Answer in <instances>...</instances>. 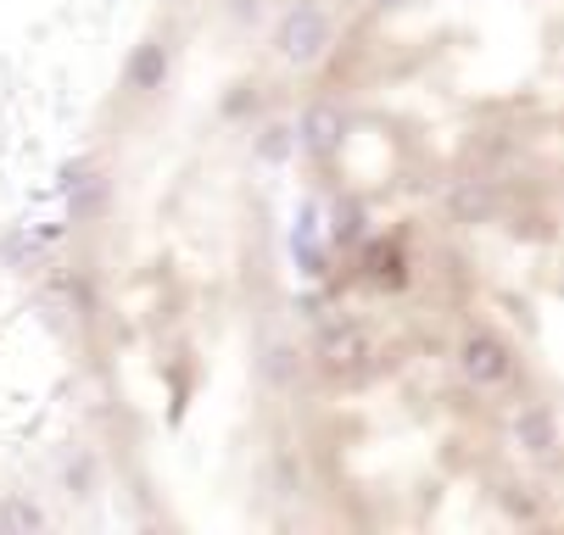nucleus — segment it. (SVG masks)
I'll list each match as a JSON object with an SVG mask.
<instances>
[{
	"mask_svg": "<svg viewBox=\"0 0 564 535\" xmlns=\"http://www.w3.org/2000/svg\"><path fill=\"white\" fill-rule=\"evenodd\" d=\"M319 363H324V374H336L341 385H358V379H369L374 368H381V352H374V340L352 318H341V324H324Z\"/></svg>",
	"mask_w": 564,
	"mask_h": 535,
	"instance_id": "f257e3e1",
	"label": "nucleus"
},
{
	"mask_svg": "<svg viewBox=\"0 0 564 535\" xmlns=\"http://www.w3.org/2000/svg\"><path fill=\"white\" fill-rule=\"evenodd\" d=\"M274 45H279V57H291V62H313L324 45H331V17L319 7H297V12H286V23H279Z\"/></svg>",
	"mask_w": 564,
	"mask_h": 535,
	"instance_id": "f03ea898",
	"label": "nucleus"
},
{
	"mask_svg": "<svg viewBox=\"0 0 564 535\" xmlns=\"http://www.w3.org/2000/svg\"><path fill=\"white\" fill-rule=\"evenodd\" d=\"M458 368L476 385H503L508 368H514V357H508V346H503L497 335H469L464 352H458Z\"/></svg>",
	"mask_w": 564,
	"mask_h": 535,
	"instance_id": "7ed1b4c3",
	"label": "nucleus"
},
{
	"mask_svg": "<svg viewBox=\"0 0 564 535\" xmlns=\"http://www.w3.org/2000/svg\"><path fill=\"white\" fill-rule=\"evenodd\" d=\"M514 441H520L526 452H537V458H548V452L559 447V429H553V413H548V408H526L520 418H514Z\"/></svg>",
	"mask_w": 564,
	"mask_h": 535,
	"instance_id": "20e7f679",
	"label": "nucleus"
},
{
	"mask_svg": "<svg viewBox=\"0 0 564 535\" xmlns=\"http://www.w3.org/2000/svg\"><path fill=\"white\" fill-rule=\"evenodd\" d=\"M163 78H168V51L152 39V45H140L134 51V62H129V89H163Z\"/></svg>",
	"mask_w": 564,
	"mask_h": 535,
	"instance_id": "39448f33",
	"label": "nucleus"
},
{
	"mask_svg": "<svg viewBox=\"0 0 564 535\" xmlns=\"http://www.w3.org/2000/svg\"><path fill=\"white\" fill-rule=\"evenodd\" d=\"M302 139H308V151H331V145L341 139V112L336 107H313L302 118Z\"/></svg>",
	"mask_w": 564,
	"mask_h": 535,
	"instance_id": "423d86ee",
	"label": "nucleus"
},
{
	"mask_svg": "<svg viewBox=\"0 0 564 535\" xmlns=\"http://www.w3.org/2000/svg\"><path fill=\"white\" fill-rule=\"evenodd\" d=\"M453 212H458L464 223L487 218V212H492V190H487V184H458V190H453Z\"/></svg>",
	"mask_w": 564,
	"mask_h": 535,
	"instance_id": "0eeeda50",
	"label": "nucleus"
},
{
	"mask_svg": "<svg viewBox=\"0 0 564 535\" xmlns=\"http://www.w3.org/2000/svg\"><path fill=\"white\" fill-rule=\"evenodd\" d=\"M358 229H363V223H358V207H341V212H336V240H358Z\"/></svg>",
	"mask_w": 564,
	"mask_h": 535,
	"instance_id": "6e6552de",
	"label": "nucleus"
},
{
	"mask_svg": "<svg viewBox=\"0 0 564 535\" xmlns=\"http://www.w3.org/2000/svg\"><path fill=\"white\" fill-rule=\"evenodd\" d=\"M7 524H12V530H23V524H39V513L17 502V508H7Z\"/></svg>",
	"mask_w": 564,
	"mask_h": 535,
	"instance_id": "1a4fd4ad",
	"label": "nucleus"
},
{
	"mask_svg": "<svg viewBox=\"0 0 564 535\" xmlns=\"http://www.w3.org/2000/svg\"><path fill=\"white\" fill-rule=\"evenodd\" d=\"M374 7H403V0H374Z\"/></svg>",
	"mask_w": 564,
	"mask_h": 535,
	"instance_id": "9d476101",
	"label": "nucleus"
}]
</instances>
